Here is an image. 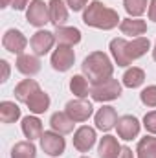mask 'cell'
I'll return each mask as SVG.
<instances>
[{
	"label": "cell",
	"mask_w": 156,
	"mask_h": 158,
	"mask_svg": "<svg viewBox=\"0 0 156 158\" xmlns=\"http://www.w3.org/2000/svg\"><path fill=\"white\" fill-rule=\"evenodd\" d=\"M22 132H24V136L28 138V140H37L40 136H42V121H40L35 114L33 116H26V118H22Z\"/></svg>",
	"instance_id": "obj_21"
},
{
	"label": "cell",
	"mask_w": 156,
	"mask_h": 158,
	"mask_svg": "<svg viewBox=\"0 0 156 158\" xmlns=\"http://www.w3.org/2000/svg\"><path fill=\"white\" fill-rule=\"evenodd\" d=\"M117 119H119V116H117L116 109L110 107V105H103V107L96 112L94 123H96V129H99V131H103V132H109L110 129L116 127Z\"/></svg>",
	"instance_id": "obj_13"
},
{
	"label": "cell",
	"mask_w": 156,
	"mask_h": 158,
	"mask_svg": "<svg viewBox=\"0 0 156 158\" xmlns=\"http://www.w3.org/2000/svg\"><path fill=\"white\" fill-rule=\"evenodd\" d=\"M40 147L48 156H61L66 149V140L55 131H44L40 136Z\"/></svg>",
	"instance_id": "obj_7"
},
{
	"label": "cell",
	"mask_w": 156,
	"mask_h": 158,
	"mask_svg": "<svg viewBox=\"0 0 156 158\" xmlns=\"http://www.w3.org/2000/svg\"><path fill=\"white\" fill-rule=\"evenodd\" d=\"M39 83L35 79H22L17 86H15V98L20 101V103H26L30 99L31 94H35L39 90Z\"/></svg>",
	"instance_id": "obj_22"
},
{
	"label": "cell",
	"mask_w": 156,
	"mask_h": 158,
	"mask_svg": "<svg viewBox=\"0 0 156 158\" xmlns=\"http://www.w3.org/2000/svg\"><path fill=\"white\" fill-rule=\"evenodd\" d=\"M55 40L57 44H64V46H74L81 42V31L74 26H59L55 28Z\"/></svg>",
	"instance_id": "obj_20"
},
{
	"label": "cell",
	"mask_w": 156,
	"mask_h": 158,
	"mask_svg": "<svg viewBox=\"0 0 156 158\" xmlns=\"http://www.w3.org/2000/svg\"><path fill=\"white\" fill-rule=\"evenodd\" d=\"M117 158H134V153H132V149H130V147L123 145V147H121V153H119V156H117Z\"/></svg>",
	"instance_id": "obj_35"
},
{
	"label": "cell",
	"mask_w": 156,
	"mask_h": 158,
	"mask_svg": "<svg viewBox=\"0 0 156 158\" xmlns=\"http://www.w3.org/2000/svg\"><path fill=\"white\" fill-rule=\"evenodd\" d=\"M7 6H11V0H2V7H7Z\"/></svg>",
	"instance_id": "obj_36"
},
{
	"label": "cell",
	"mask_w": 156,
	"mask_h": 158,
	"mask_svg": "<svg viewBox=\"0 0 156 158\" xmlns=\"http://www.w3.org/2000/svg\"><path fill=\"white\" fill-rule=\"evenodd\" d=\"M90 81L84 77V76H74V77L70 79V90H72V94L76 96V98H88V94H90V85H88Z\"/></svg>",
	"instance_id": "obj_27"
},
{
	"label": "cell",
	"mask_w": 156,
	"mask_h": 158,
	"mask_svg": "<svg viewBox=\"0 0 156 158\" xmlns=\"http://www.w3.org/2000/svg\"><path fill=\"white\" fill-rule=\"evenodd\" d=\"M26 20L35 28H42L46 22H50L48 4L44 0H31L28 9H26Z\"/></svg>",
	"instance_id": "obj_8"
},
{
	"label": "cell",
	"mask_w": 156,
	"mask_h": 158,
	"mask_svg": "<svg viewBox=\"0 0 156 158\" xmlns=\"http://www.w3.org/2000/svg\"><path fill=\"white\" fill-rule=\"evenodd\" d=\"M109 48H110V53H112L116 64L125 68L149 52L151 40L147 37H136L132 40H125L123 37H117V39L110 40Z\"/></svg>",
	"instance_id": "obj_1"
},
{
	"label": "cell",
	"mask_w": 156,
	"mask_h": 158,
	"mask_svg": "<svg viewBox=\"0 0 156 158\" xmlns=\"http://www.w3.org/2000/svg\"><path fill=\"white\" fill-rule=\"evenodd\" d=\"M31 0H11V7L17 9V11H22V9H28Z\"/></svg>",
	"instance_id": "obj_32"
},
{
	"label": "cell",
	"mask_w": 156,
	"mask_h": 158,
	"mask_svg": "<svg viewBox=\"0 0 156 158\" xmlns=\"http://www.w3.org/2000/svg\"><path fill=\"white\" fill-rule=\"evenodd\" d=\"M81 158H88V156H81Z\"/></svg>",
	"instance_id": "obj_38"
},
{
	"label": "cell",
	"mask_w": 156,
	"mask_h": 158,
	"mask_svg": "<svg viewBox=\"0 0 156 158\" xmlns=\"http://www.w3.org/2000/svg\"><path fill=\"white\" fill-rule=\"evenodd\" d=\"M143 127L149 134H156V110H151L143 116Z\"/></svg>",
	"instance_id": "obj_30"
},
{
	"label": "cell",
	"mask_w": 156,
	"mask_h": 158,
	"mask_svg": "<svg viewBox=\"0 0 156 158\" xmlns=\"http://www.w3.org/2000/svg\"><path fill=\"white\" fill-rule=\"evenodd\" d=\"M140 99L145 107H151L154 109L156 107V85H149L145 86L142 92H140Z\"/></svg>",
	"instance_id": "obj_29"
},
{
	"label": "cell",
	"mask_w": 156,
	"mask_h": 158,
	"mask_svg": "<svg viewBox=\"0 0 156 158\" xmlns=\"http://www.w3.org/2000/svg\"><path fill=\"white\" fill-rule=\"evenodd\" d=\"M0 119L2 123H15L20 119V107L13 101H2L0 103Z\"/></svg>",
	"instance_id": "obj_25"
},
{
	"label": "cell",
	"mask_w": 156,
	"mask_h": 158,
	"mask_svg": "<svg viewBox=\"0 0 156 158\" xmlns=\"http://www.w3.org/2000/svg\"><path fill=\"white\" fill-rule=\"evenodd\" d=\"M119 30H121L123 35L132 37V39L143 37V35L147 33V22L142 20V19H132V17H129V19H123V20H121Z\"/></svg>",
	"instance_id": "obj_14"
},
{
	"label": "cell",
	"mask_w": 156,
	"mask_h": 158,
	"mask_svg": "<svg viewBox=\"0 0 156 158\" xmlns=\"http://www.w3.org/2000/svg\"><path fill=\"white\" fill-rule=\"evenodd\" d=\"M153 59L156 61V42H154V48H153Z\"/></svg>",
	"instance_id": "obj_37"
},
{
	"label": "cell",
	"mask_w": 156,
	"mask_h": 158,
	"mask_svg": "<svg viewBox=\"0 0 156 158\" xmlns=\"http://www.w3.org/2000/svg\"><path fill=\"white\" fill-rule=\"evenodd\" d=\"M50 103H51V99H50V96H48L42 88H39L35 94H31L30 99L26 101L30 112L35 114V116H37V114H44V112L50 109Z\"/></svg>",
	"instance_id": "obj_17"
},
{
	"label": "cell",
	"mask_w": 156,
	"mask_h": 158,
	"mask_svg": "<svg viewBox=\"0 0 156 158\" xmlns=\"http://www.w3.org/2000/svg\"><path fill=\"white\" fill-rule=\"evenodd\" d=\"M83 22L90 28L109 31V30L117 28V24H121V19H119L117 11H114L112 7L105 6L99 0H92L83 9Z\"/></svg>",
	"instance_id": "obj_2"
},
{
	"label": "cell",
	"mask_w": 156,
	"mask_h": 158,
	"mask_svg": "<svg viewBox=\"0 0 156 158\" xmlns=\"http://www.w3.org/2000/svg\"><path fill=\"white\" fill-rule=\"evenodd\" d=\"M2 46L9 52V53H15V55H22L26 46H28V39L24 37V33L20 30H7L2 37Z\"/></svg>",
	"instance_id": "obj_11"
},
{
	"label": "cell",
	"mask_w": 156,
	"mask_h": 158,
	"mask_svg": "<svg viewBox=\"0 0 156 158\" xmlns=\"http://www.w3.org/2000/svg\"><path fill=\"white\" fill-rule=\"evenodd\" d=\"M143 83H145V72L138 66H132L123 74V85L127 88H138Z\"/></svg>",
	"instance_id": "obj_26"
},
{
	"label": "cell",
	"mask_w": 156,
	"mask_h": 158,
	"mask_svg": "<svg viewBox=\"0 0 156 158\" xmlns=\"http://www.w3.org/2000/svg\"><path fill=\"white\" fill-rule=\"evenodd\" d=\"M90 96H92L94 101H99V103L114 101V99H117L121 96V83L114 77L94 83L92 90H90Z\"/></svg>",
	"instance_id": "obj_4"
},
{
	"label": "cell",
	"mask_w": 156,
	"mask_h": 158,
	"mask_svg": "<svg viewBox=\"0 0 156 158\" xmlns=\"http://www.w3.org/2000/svg\"><path fill=\"white\" fill-rule=\"evenodd\" d=\"M119 153H121V145H119L116 136L105 134L99 140V145H97V155H99V158H117Z\"/></svg>",
	"instance_id": "obj_16"
},
{
	"label": "cell",
	"mask_w": 156,
	"mask_h": 158,
	"mask_svg": "<svg viewBox=\"0 0 156 158\" xmlns=\"http://www.w3.org/2000/svg\"><path fill=\"white\" fill-rule=\"evenodd\" d=\"M96 140H97V134H96L94 127L83 125V127H79L77 131L74 132V147L77 149L79 153H88L96 145Z\"/></svg>",
	"instance_id": "obj_12"
},
{
	"label": "cell",
	"mask_w": 156,
	"mask_h": 158,
	"mask_svg": "<svg viewBox=\"0 0 156 158\" xmlns=\"http://www.w3.org/2000/svg\"><path fill=\"white\" fill-rule=\"evenodd\" d=\"M81 70H83V76L94 85V83H99V81L112 77L114 64H112L110 57L105 52H92L84 57V61L81 64Z\"/></svg>",
	"instance_id": "obj_3"
},
{
	"label": "cell",
	"mask_w": 156,
	"mask_h": 158,
	"mask_svg": "<svg viewBox=\"0 0 156 158\" xmlns=\"http://www.w3.org/2000/svg\"><path fill=\"white\" fill-rule=\"evenodd\" d=\"M76 63V52L72 46L57 44V48L51 53V68L55 72H68Z\"/></svg>",
	"instance_id": "obj_5"
},
{
	"label": "cell",
	"mask_w": 156,
	"mask_h": 158,
	"mask_svg": "<svg viewBox=\"0 0 156 158\" xmlns=\"http://www.w3.org/2000/svg\"><path fill=\"white\" fill-rule=\"evenodd\" d=\"M88 4H90V0H66V6H68L72 11H81V9H84Z\"/></svg>",
	"instance_id": "obj_31"
},
{
	"label": "cell",
	"mask_w": 156,
	"mask_h": 158,
	"mask_svg": "<svg viewBox=\"0 0 156 158\" xmlns=\"http://www.w3.org/2000/svg\"><path fill=\"white\" fill-rule=\"evenodd\" d=\"M136 155L138 158H156V136H145L138 142L136 147Z\"/></svg>",
	"instance_id": "obj_24"
},
{
	"label": "cell",
	"mask_w": 156,
	"mask_h": 158,
	"mask_svg": "<svg viewBox=\"0 0 156 158\" xmlns=\"http://www.w3.org/2000/svg\"><path fill=\"white\" fill-rule=\"evenodd\" d=\"M57 40H55V33L53 31H48V30H39V31H35L33 35H31V39H30V46H31V50H33V55H46L51 48H53V44H55Z\"/></svg>",
	"instance_id": "obj_10"
},
{
	"label": "cell",
	"mask_w": 156,
	"mask_h": 158,
	"mask_svg": "<svg viewBox=\"0 0 156 158\" xmlns=\"http://www.w3.org/2000/svg\"><path fill=\"white\" fill-rule=\"evenodd\" d=\"M17 70L28 77L35 76L40 72V61H39V55H30V53H22L17 57V63H15Z\"/></svg>",
	"instance_id": "obj_15"
},
{
	"label": "cell",
	"mask_w": 156,
	"mask_h": 158,
	"mask_svg": "<svg viewBox=\"0 0 156 158\" xmlns=\"http://www.w3.org/2000/svg\"><path fill=\"white\" fill-rule=\"evenodd\" d=\"M48 9H50V22L59 28L64 26V22L68 20V7L63 0H50L48 2Z\"/></svg>",
	"instance_id": "obj_19"
},
{
	"label": "cell",
	"mask_w": 156,
	"mask_h": 158,
	"mask_svg": "<svg viewBox=\"0 0 156 158\" xmlns=\"http://www.w3.org/2000/svg\"><path fill=\"white\" fill-rule=\"evenodd\" d=\"M0 64H2V70H4V74H2V79H0V81H2V83H6V81L9 79V63H7L6 59H2V61H0Z\"/></svg>",
	"instance_id": "obj_33"
},
{
	"label": "cell",
	"mask_w": 156,
	"mask_h": 158,
	"mask_svg": "<svg viewBox=\"0 0 156 158\" xmlns=\"http://www.w3.org/2000/svg\"><path fill=\"white\" fill-rule=\"evenodd\" d=\"M64 112L76 123H83V121H88V118L94 114V107L86 98H76V99L66 103Z\"/></svg>",
	"instance_id": "obj_6"
},
{
	"label": "cell",
	"mask_w": 156,
	"mask_h": 158,
	"mask_svg": "<svg viewBox=\"0 0 156 158\" xmlns=\"http://www.w3.org/2000/svg\"><path fill=\"white\" fill-rule=\"evenodd\" d=\"M50 127H51V131H55V132L64 136V134H70L74 131L76 121L70 118L66 112H53L51 118H50Z\"/></svg>",
	"instance_id": "obj_18"
},
{
	"label": "cell",
	"mask_w": 156,
	"mask_h": 158,
	"mask_svg": "<svg viewBox=\"0 0 156 158\" xmlns=\"http://www.w3.org/2000/svg\"><path fill=\"white\" fill-rule=\"evenodd\" d=\"M147 13H149V20L156 22V0H151V2H149V9H147Z\"/></svg>",
	"instance_id": "obj_34"
},
{
	"label": "cell",
	"mask_w": 156,
	"mask_h": 158,
	"mask_svg": "<svg viewBox=\"0 0 156 158\" xmlns=\"http://www.w3.org/2000/svg\"><path fill=\"white\" fill-rule=\"evenodd\" d=\"M123 7L129 13V17H132V19H140L149 9L147 0H123Z\"/></svg>",
	"instance_id": "obj_28"
},
{
	"label": "cell",
	"mask_w": 156,
	"mask_h": 158,
	"mask_svg": "<svg viewBox=\"0 0 156 158\" xmlns=\"http://www.w3.org/2000/svg\"><path fill=\"white\" fill-rule=\"evenodd\" d=\"M140 129H142V123L138 121L136 116L132 114H125V116H119L116 123V131H117V136L125 142H130L134 140L138 134H140Z\"/></svg>",
	"instance_id": "obj_9"
},
{
	"label": "cell",
	"mask_w": 156,
	"mask_h": 158,
	"mask_svg": "<svg viewBox=\"0 0 156 158\" xmlns=\"http://www.w3.org/2000/svg\"><path fill=\"white\" fill-rule=\"evenodd\" d=\"M11 158H37V147L31 140L17 142L11 149Z\"/></svg>",
	"instance_id": "obj_23"
}]
</instances>
